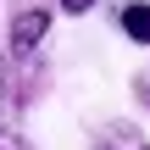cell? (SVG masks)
Segmentation results:
<instances>
[{"label": "cell", "instance_id": "6da1fadb", "mask_svg": "<svg viewBox=\"0 0 150 150\" xmlns=\"http://www.w3.org/2000/svg\"><path fill=\"white\" fill-rule=\"evenodd\" d=\"M45 33H50V11H45V6L17 11V17H11V56H17V61H33L39 45H45Z\"/></svg>", "mask_w": 150, "mask_h": 150}, {"label": "cell", "instance_id": "7a4b0ae2", "mask_svg": "<svg viewBox=\"0 0 150 150\" xmlns=\"http://www.w3.org/2000/svg\"><path fill=\"white\" fill-rule=\"evenodd\" d=\"M95 150H150V145H145V134L134 122H106L100 139H95Z\"/></svg>", "mask_w": 150, "mask_h": 150}, {"label": "cell", "instance_id": "3957f363", "mask_svg": "<svg viewBox=\"0 0 150 150\" xmlns=\"http://www.w3.org/2000/svg\"><path fill=\"white\" fill-rule=\"evenodd\" d=\"M117 22H122V33H128L134 45H150V0H128V6L117 11Z\"/></svg>", "mask_w": 150, "mask_h": 150}, {"label": "cell", "instance_id": "277c9868", "mask_svg": "<svg viewBox=\"0 0 150 150\" xmlns=\"http://www.w3.org/2000/svg\"><path fill=\"white\" fill-rule=\"evenodd\" d=\"M95 6H100V0H61V11H67V17H83V11H95Z\"/></svg>", "mask_w": 150, "mask_h": 150}, {"label": "cell", "instance_id": "5b68a950", "mask_svg": "<svg viewBox=\"0 0 150 150\" xmlns=\"http://www.w3.org/2000/svg\"><path fill=\"white\" fill-rule=\"evenodd\" d=\"M134 89H139V100L150 106V72H139V83H134Z\"/></svg>", "mask_w": 150, "mask_h": 150}]
</instances>
